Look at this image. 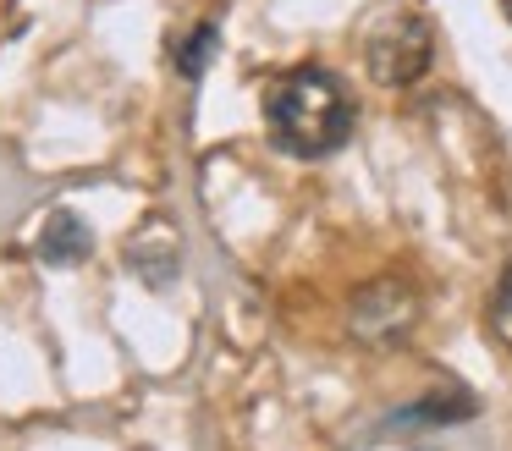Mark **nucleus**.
Listing matches in <instances>:
<instances>
[{
  "instance_id": "obj_1",
  "label": "nucleus",
  "mask_w": 512,
  "mask_h": 451,
  "mask_svg": "<svg viewBox=\"0 0 512 451\" xmlns=\"http://www.w3.org/2000/svg\"><path fill=\"white\" fill-rule=\"evenodd\" d=\"M265 132L281 154L320 160L353 138V99L325 66H298L265 88Z\"/></svg>"
},
{
  "instance_id": "obj_2",
  "label": "nucleus",
  "mask_w": 512,
  "mask_h": 451,
  "mask_svg": "<svg viewBox=\"0 0 512 451\" xmlns=\"http://www.w3.org/2000/svg\"><path fill=\"white\" fill-rule=\"evenodd\" d=\"M424 66H430V22L402 11V17L380 22L369 33V77L386 88H402V83H419Z\"/></svg>"
},
{
  "instance_id": "obj_3",
  "label": "nucleus",
  "mask_w": 512,
  "mask_h": 451,
  "mask_svg": "<svg viewBox=\"0 0 512 451\" xmlns=\"http://www.w3.org/2000/svg\"><path fill=\"white\" fill-rule=\"evenodd\" d=\"M353 336L369 341V347H391L397 336H408L413 319H419V297H413L408 281L386 275V281H369L364 292L353 297Z\"/></svg>"
},
{
  "instance_id": "obj_4",
  "label": "nucleus",
  "mask_w": 512,
  "mask_h": 451,
  "mask_svg": "<svg viewBox=\"0 0 512 451\" xmlns=\"http://www.w3.org/2000/svg\"><path fill=\"white\" fill-rule=\"evenodd\" d=\"M34 248H39V259H45V264H78L83 253L94 248V237H89V226L78 220V209H50Z\"/></svg>"
},
{
  "instance_id": "obj_5",
  "label": "nucleus",
  "mask_w": 512,
  "mask_h": 451,
  "mask_svg": "<svg viewBox=\"0 0 512 451\" xmlns=\"http://www.w3.org/2000/svg\"><path fill=\"white\" fill-rule=\"evenodd\" d=\"M479 402L468 391H457V385H446V391H430L424 402H413L408 413H397L391 424H457V418H474Z\"/></svg>"
},
{
  "instance_id": "obj_6",
  "label": "nucleus",
  "mask_w": 512,
  "mask_h": 451,
  "mask_svg": "<svg viewBox=\"0 0 512 451\" xmlns=\"http://www.w3.org/2000/svg\"><path fill=\"white\" fill-rule=\"evenodd\" d=\"M215 44H221V28H215V22H199L193 33H182V39L171 44V61H177V72H182V77H199L204 66H210Z\"/></svg>"
},
{
  "instance_id": "obj_7",
  "label": "nucleus",
  "mask_w": 512,
  "mask_h": 451,
  "mask_svg": "<svg viewBox=\"0 0 512 451\" xmlns=\"http://www.w3.org/2000/svg\"><path fill=\"white\" fill-rule=\"evenodd\" d=\"M490 330H496V341L512 347V270L496 281V297H490Z\"/></svg>"
},
{
  "instance_id": "obj_8",
  "label": "nucleus",
  "mask_w": 512,
  "mask_h": 451,
  "mask_svg": "<svg viewBox=\"0 0 512 451\" xmlns=\"http://www.w3.org/2000/svg\"><path fill=\"white\" fill-rule=\"evenodd\" d=\"M501 11H507V22H512V0H501Z\"/></svg>"
}]
</instances>
